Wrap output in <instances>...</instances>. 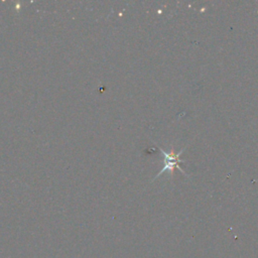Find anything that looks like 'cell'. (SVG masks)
Instances as JSON below:
<instances>
[{
  "instance_id": "cell-1",
  "label": "cell",
  "mask_w": 258,
  "mask_h": 258,
  "mask_svg": "<svg viewBox=\"0 0 258 258\" xmlns=\"http://www.w3.org/2000/svg\"><path fill=\"white\" fill-rule=\"evenodd\" d=\"M159 150H160V152H161L162 155H163L164 165H163L162 169L156 174V176L154 177V179L157 178L160 174H162V173L165 172V171H168L170 175H173L175 168H177V169L180 170L182 173H184L185 175H187V174L185 173V171H183V169H181V167L179 166V163H181V162L184 161V160H181V159L179 158V156H180L181 153L185 150V148L180 149L178 152H176L173 147H171L169 151H165V150H163V149L160 148V147H159Z\"/></svg>"
}]
</instances>
